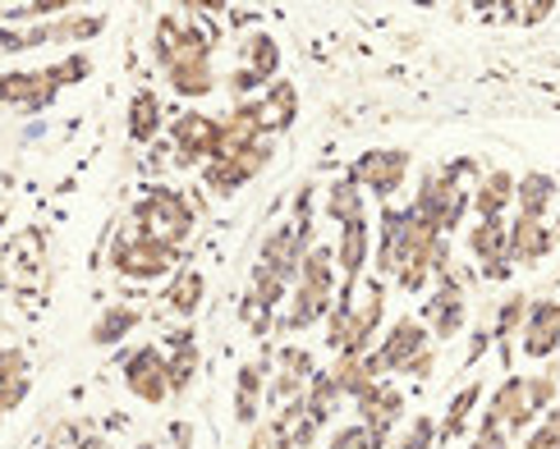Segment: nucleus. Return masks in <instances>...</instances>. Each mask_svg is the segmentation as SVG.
Wrapping results in <instances>:
<instances>
[{
  "label": "nucleus",
  "mask_w": 560,
  "mask_h": 449,
  "mask_svg": "<svg viewBox=\"0 0 560 449\" xmlns=\"http://www.w3.org/2000/svg\"><path fill=\"white\" fill-rule=\"evenodd\" d=\"M340 404H345V394L336 390L331 371H317L308 381V394H303V409H308V417L317 422V427H331V417L340 413Z\"/></svg>",
  "instance_id": "nucleus-33"
},
{
  "label": "nucleus",
  "mask_w": 560,
  "mask_h": 449,
  "mask_svg": "<svg viewBox=\"0 0 560 449\" xmlns=\"http://www.w3.org/2000/svg\"><path fill=\"white\" fill-rule=\"evenodd\" d=\"M560 202V184L547 170H524L515 188V206L524 221H547V211Z\"/></svg>",
  "instance_id": "nucleus-26"
},
{
  "label": "nucleus",
  "mask_w": 560,
  "mask_h": 449,
  "mask_svg": "<svg viewBox=\"0 0 560 449\" xmlns=\"http://www.w3.org/2000/svg\"><path fill=\"white\" fill-rule=\"evenodd\" d=\"M520 353L533 363L560 353V298H533L528 303V321L520 330Z\"/></svg>",
  "instance_id": "nucleus-17"
},
{
  "label": "nucleus",
  "mask_w": 560,
  "mask_h": 449,
  "mask_svg": "<svg viewBox=\"0 0 560 449\" xmlns=\"http://www.w3.org/2000/svg\"><path fill=\"white\" fill-rule=\"evenodd\" d=\"M171 143H175V161L179 165H202L221 156V120L202 110H184L179 120L171 125Z\"/></svg>",
  "instance_id": "nucleus-14"
},
{
  "label": "nucleus",
  "mask_w": 560,
  "mask_h": 449,
  "mask_svg": "<svg viewBox=\"0 0 560 449\" xmlns=\"http://www.w3.org/2000/svg\"><path fill=\"white\" fill-rule=\"evenodd\" d=\"M528 404H533V413H551L556 404H560V386H556V376L551 371H538V376H528Z\"/></svg>",
  "instance_id": "nucleus-41"
},
{
  "label": "nucleus",
  "mask_w": 560,
  "mask_h": 449,
  "mask_svg": "<svg viewBox=\"0 0 560 449\" xmlns=\"http://www.w3.org/2000/svg\"><path fill=\"white\" fill-rule=\"evenodd\" d=\"M556 244H560L556 225L524 221V216L510 221V267H538V262H547V257L556 252Z\"/></svg>",
  "instance_id": "nucleus-20"
},
{
  "label": "nucleus",
  "mask_w": 560,
  "mask_h": 449,
  "mask_svg": "<svg viewBox=\"0 0 560 449\" xmlns=\"http://www.w3.org/2000/svg\"><path fill=\"white\" fill-rule=\"evenodd\" d=\"M520 449H560V404L533 422V432L520 440Z\"/></svg>",
  "instance_id": "nucleus-39"
},
{
  "label": "nucleus",
  "mask_w": 560,
  "mask_h": 449,
  "mask_svg": "<svg viewBox=\"0 0 560 449\" xmlns=\"http://www.w3.org/2000/svg\"><path fill=\"white\" fill-rule=\"evenodd\" d=\"M409 170H413V156L405 147H368L354 165H349V175H354L363 184V193L377 198V202H390L400 193Z\"/></svg>",
  "instance_id": "nucleus-11"
},
{
  "label": "nucleus",
  "mask_w": 560,
  "mask_h": 449,
  "mask_svg": "<svg viewBox=\"0 0 560 449\" xmlns=\"http://www.w3.org/2000/svg\"><path fill=\"white\" fill-rule=\"evenodd\" d=\"M528 294L524 290H515V294H505L501 303H497V312H492V340L501 344V353H505V363H510V353H515V344H520V330H524V321H528Z\"/></svg>",
  "instance_id": "nucleus-28"
},
{
  "label": "nucleus",
  "mask_w": 560,
  "mask_h": 449,
  "mask_svg": "<svg viewBox=\"0 0 560 449\" xmlns=\"http://www.w3.org/2000/svg\"><path fill=\"white\" fill-rule=\"evenodd\" d=\"M161 120H166V110H161V97H156V87H138L133 97H129V115H125V125H129V138H133L138 147L156 143V133L166 129Z\"/></svg>",
  "instance_id": "nucleus-27"
},
{
  "label": "nucleus",
  "mask_w": 560,
  "mask_h": 449,
  "mask_svg": "<svg viewBox=\"0 0 560 449\" xmlns=\"http://www.w3.org/2000/svg\"><path fill=\"white\" fill-rule=\"evenodd\" d=\"M212 46H217V28L202 23V10H171L156 19V33H152V56L166 74L171 64L184 60H212Z\"/></svg>",
  "instance_id": "nucleus-6"
},
{
  "label": "nucleus",
  "mask_w": 560,
  "mask_h": 449,
  "mask_svg": "<svg viewBox=\"0 0 560 449\" xmlns=\"http://www.w3.org/2000/svg\"><path fill=\"white\" fill-rule=\"evenodd\" d=\"M138 326H143V312H138L133 303H110L97 312V321H92L88 344L92 348H115V344H125Z\"/></svg>",
  "instance_id": "nucleus-25"
},
{
  "label": "nucleus",
  "mask_w": 560,
  "mask_h": 449,
  "mask_svg": "<svg viewBox=\"0 0 560 449\" xmlns=\"http://www.w3.org/2000/svg\"><path fill=\"white\" fill-rule=\"evenodd\" d=\"M515 188H520V175L487 170L474 188V216L478 221H505V206H515Z\"/></svg>",
  "instance_id": "nucleus-24"
},
{
  "label": "nucleus",
  "mask_w": 560,
  "mask_h": 449,
  "mask_svg": "<svg viewBox=\"0 0 560 449\" xmlns=\"http://www.w3.org/2000/svg\"><path fill=\"white\" fill-rule=\"evenodd\" d=\"M166 363H171V394L184 399L198 381V367H202V353H198V335L194 326H179L166 335Z\"/></svg>",
  "instance_id": "nucleus-21"
},
{
  "label": "nucleus",
  "mask_w": 560,
  "mask_h": 449,
  "mask_svg": "<svg viewBox=\"0 0 560 449\" xmlns=\"http://www.w3.org/2000/svg\"><path fill=\"white\" fill-rule=\"evenodd\" d=\"M276 371L294 376V381H313V376H317V363H313V353H308V348L280 344V348H276Z\"/></svg>",
  "instance_id": "nucleus-38"
},
{
  "label": "nucleus",
  "mask_w": 560,
  "mask_h": 449,
  "mask_svg": "<svg viewBox=\"0 0 560 449\" xmlns=\"http://www.w3.org/2000/svg\"><path fill=\"white\" fill-rule=\"evenodd\" d=\"M322 449H382V445L372 440V432L363 427V422H340V427L326 436Z\"/></svg>",
  "instance_id": "nucleus-40"
},
{
  "label": "nucleus",
  "mask_w": 560,
  "mask_h": 449,
  "mask_svg": "<svg viewBox=\"0 0 560 449\" xmlns=\"http://www.w3.org/2000/svg\"><path fill=\"white\" fill-rule=\"evenodd\" d=\"M428 348H436L432 330L423 326V317H413V312H409V317H400V321H390V326H386V335L377 340V348L368 353V367L377 371L382 381H386V376H405L418 358H423Z\"/></svg>",
  "instance_id": "nucleus-8"
},
{
  "label": "nucleus",
  "mask_w": 560,
  "mask_h": 449,
  "mask_svg": "<svg viewBox=\"0 0 560 449\" xmlns=\"http://www.w3.org/2000/svg\"><path fill=\"white\" fill-rule=\"evenodd\" d=\"M336 285H340V271H336V248L331 244H313L308 257H303V271L290 290V303L280 312L276 330L280 335H299V330H313L317 321L331 317L336 307Z\"/></svg>",
  "instance_id": "nucleus-2"
},
{
  "label": "nucleus",
  "mask_w": 560,
  "mask_h": 449,
  "mask_svg": "<svg viewBox=\"0 0 560 449\" xmlns=\"http://www.w3.org/2000/svg\"><path fill=\"white\" fill-rule=\"evenodd\" d=\"M262 110H267L271 133H285V129L294 125V115H299V92H294V83H285V79L267 83V87H262Z\"/></svg>",
  "instance_id": "nucleus-34"
},
{
  "label": "nucleus",
  "mask_w": 560,
  "mask_h": 449,
  "mask_svg": "<svg viewBox=\"0 0 560 449\" xmlns=\"http://www.w3.org/2000/svg\"><path fill=\"white\" fill-rule=\"evenodd\" d=\"M423 326L432 330L436 344H451L464 326H469V294H464L459 280H446V285H436L428 298H423Z\"/></svg>",
  "instance_id": "nucleus-15"
},
{
  "label": "nucleus",
  "mask_w": 560,
  "mask_h": 449,
  "mask_svg": "<svg viewBox=\"0 0 560 449\" xmlns=\"http://www.w3.org/2000/svg\"><path fill=\"white\" fill-rule=\"evenodd\" d=\"M120 376H125V390L138 399V404H171V363H166V348H156V344H138L125 353V363H120Z\"/></svg>",
  "instance_id": "nucleus-9"
},
{
  "label": "nucleus",
  "mask_w": 560,
  "mask_h": 449,
  "mask_svg": "<svg viewBox=\"0 0 560 449\" xmlns=\"http://www.w3.org/2000/svg\"><path fill=\"white\" fill-rule=\"evenodd\" d=\"M271 165V143H253V147H240V152H221L217 161L202 165V188L212 198H235L244 184H253L262 170Z\"/></svg>",
  "instance_id": "nucleus-10"
},
{
  "label": "nucleus",
  "mask_w": 560,
  "mask_h": 449,
  "mask_svg": "<svg viewBox=\"0 0 560 449\" xmlns=\"http://www.w3.org/2000/svg\"><path fill=\"white\" fill-rule=\"evenodd\" d=\"M166 87L175 92V97H189V102L212 97V92H217V69H212V60L171 64V69H166Z\"/></svg>",
  "instance_id": "nucleus-30"
},
{
  "label": "nucleus",
  "mask_w": 560,
  "mask_h": 449,
  "mask_svg": "<svg viewBox=\"0 0 560 449\" xmlns=\"http://www.w3.org/2000/svg\"><path fill=\"white\" fill-rule=\"evenodd\" d=\"M372 244H377V234H372V221H354V225H340L336 234V271H340V285H359L372 267Z\"/></svg>",
  "instance_id": "nucleus-19"
},
{
  "label": "nucleus",
  "mask_w": 560,
  "mask_h": 449,
  "mask_svg": "<svg viewBox=\"0 0 560 449\" xmlns=\"http://www.w3.org/2000/svg\"><path fill=\"white\" fill-rule=\"evenodd\" d=\"M441 427L432 413H413V422H405L400 436H395V449H436Z\"/></svg>",
  "instance_id": "nucleus-36"
},
{
  "label": "nucleus",
  "mask_w": 560,
  "mask_h": 449,
  "mask_svg": "<svg viewBox=\"0 0 560 449\" xmlns=\"http://www.w3.org/2000/svg\"><path fill=\"white\" fill-rule=\"evenodd\" d=\"M92 74V56L88 51H65L46 69H5L0 74V106H14L23 115L46 110L65 87H74Z\"/></svg>",
  "instance_id": "nucleus-3"
},
{
  "label": "nucleus",
  "mask_w": 560,
  "mask_h": 449,
  "mask_svg": "<svg viewBox=\"0 0 560 449\" xmlns=\"http://www.w3.org/2000/svg\"><path fill=\"white\" fill-rule=\"evenodd\" d=\"M179 262H184V252L152 239V234L125 229L110 239V271L120 280H161V275H175Z\"/></svg>",
  "instance_id": "nucleus-7"
},
{
  "label": "nucleus",
  "mask_w": 560,
  "mask_h": 449,
  "mask_svg": "<svg viewBox=\"0 0 560 449\" xmlns=\"http://www.w3.org/2000/svg\"><path fill=\"white\" fill-rule=\"evenodd\" d=\"M386 321V280L363 275L359 285H340V298L326 317V353L331 358H363Z\"/></svg>",
  "instance_id": "nucleus-1"
},
{
  "label": "nucleus",
  "mask_w": 560,
  "mask_h": 449,
  "mask_svg": "<svg viewBox=\"0 0 560 449\" xmlns=\"http://www.w3.org/2000/svg\"><path fill=\"white\" fill-rule=\"evenodd\" d=\"M294 427L285 417H267V422H258V427L248 432V449H294V436H290Z\"/></svg>",
  "instance_id": "nucleus-37"
},
{
  "label": "nucleus",
  "mask_w": 560,
  "mask_h": 449,
  "mask_svg": "<svg viewBox=\"0 0 560 449\" xmlns=\"http://www.w3.org/2000/svg\"><path fill=\"white\" fill-rule=\"evenodd\" d=\"M482 422L505 432L510 440H524L533 432V422H538V413L528 404V376H505V381L492 390V399H487Z\"/></svg>",
  "instance_id": "nucleus-12"
},
{
  "label": "nucleus",
  "mask_w": 560,
  "mask_h": 449,
  "mask_svg": "<svg viewBox=\"0 0 560 449\" xmlns=\"http://www.w3.org/2000/svg\"><path fill=\"white\" fill-rule=\"evenodd\" d=\"M322 211H326V221H331L336 229H340V225H354V221H368V193H363V184L345 170L340 179L326 184Z\"/></svg>",
  "instance_id": "nucleus-23"
},
{
  "label": "nucleus",
  "mask_w": 560,
  "mask_h": 449,
  "mask_svg": "<svg viewBox=\"0 0 560 449\" xmlns=\"http://www.w3.org/2000/svg\"><path fill=\"white\" fill-rule=\"evenodd\" d=\"M482 381H464L451 399H446V413L436 417V427H441V440H455V436H464L469 432V417H474V409L482 404Z\"/></svg>",
  "instance_id": "nucleus-31"
},
{
  "label": "nucleus",
  "mask_w": 560,
  "mask_h": 449,
  "mask_svg": "<svg viewBox=\"0 0 560 449\" xmlns=\"http://www.w3.org/2000/svg\"><path fill=\"white\" fill-rule=\"evenodd\" d=\"M331 381H336V390H340L345 399H363L372 386L382 381V376L368 367V353H363V358H336V367H331Z\"/></svg>",
  "instance_id": "nucleus-35"
},
{
  "label": "nucleus",
  "mask_w": 560,
  "mask_h": 449,
  "mask_svg": "<svg viewBox=\"0 0 560 449\" xmlns=\"http://www.w3.org/2000/svg\"><path fill=\"white\" fill-rule=\"evenodd\" d=\"M194 225H198V211L189 202V193H179V188H152L133 202V229L138 234H152V239L171 244L184 252V244L194 239Z\"/></svg>",
  "instance_id": "nucleus-5"
},
{
  "label": "nucleus",
  "mask_w": 560,
  "mask_h": 449,
  "mask_svg": "<svg viewBox=\"0 0 560 449\" xmlns=\"http://www.w3.org/2000/svg\"><path fill=\"white\" fill-rule=\"evenodd\" d=\"M194 436H198V432H194L189 417H175V422H171V449H194Z\"/></svg>",
  "instance_id": "nucleus-43"
},
{
  "label": "nucleus",
  "mask_w": 560,
  "mask_h": 449,
  "mask_svg": "<svg viewBox=\"0 0 560 449\" xmlns=\"http://www.w3.org/2000/svg\"><path fill=\"white\" fill-rule=\"evenodd\" d=\"M354 413L359 422L372 432V440H377L382 449L390 445V436L405 427V417H409V399L400 386H390V381H377L363 399H354Z\"/></svg>",
  "instance_id": "nucleus-13"
},
{
  "label": "nucleus",
  "mask_w": 560,
  "mask_h": 449,
  "mask_svg": "<svg viewBox=\"0 0 560 449\" xmlns=\"http://www.w3.org/2000/svg\"><path fill=\"white\" fill-rule=\"evenodd\" d=\"M202 298H207V275H202V271H194V267H179V271L171 275L166 294H161V303H166L171 312H175V317H184V321H189V317L198 312Z\"/></svg>",
  "instance_id": "nucleus-29"
},
{
  "label": "nucleus",
  "mask_w": 560,
  "mask_h": 449,
  "mask_svg": "<svg viewBox=\"0 0 560 449\" xmlns=\"http://www.w3.org/2000/svg\"><path fill=\"white\" fill-rule=\"evenodd\" d=\"M505 10H510L515 23H542L556 10V0H533V5H505Z\"/></svg>",
  "instance_id": "nucleus-42"
},
{
  "label": "nucleus",
  "mask_w": 560,
  "mask_h": 449,
  "mask_svg": "<svg viewBox=\"0 0 560 449\" xmlns=\"http://www.w3.org/2000/svg\"><path fill=\"white\" fill-rule=\"evenodd\" d=\"M267 367H271V358L262 353V358L244 363L240 376H235V399H230V413H235V422H240V427H248V432L258 427L262 413H267Z\"/></svg>",
  "instance_id": "nucleus-18"
},
{
  "label": "nucleus",
  "mask_w": 560,
  "mask_h": 449,
  "mask_svg": "<svg viewBox=\"0 0 560 449\" xmlns=\"http://www.w3.org/2000/svg\"><path fill=\"white\" fill-rule=\"evenodd\" d=\"M28 390H33L28 353L19 344H0V427H5V417L28 399Z\"/></svg>",
  "instance_id": "nucleus-22"
},
{
  "label": "nucleus",
  "mask_w": 560,
  "mask_h": 449,
  "mask_svg": "<svg viewBox=\"0 0 560 449\" xmlns=\"http://www.w3.org/2000/svg\"><path fill=\"white\" fill-rule=\"evenodd\" d=\"M469 252L478 257L482 267V280H510L515 275V267H510V221H474L469 229Z\"/></svg>",
  "instance_id": "nucleus-16"
},
{
  "label": "nucleus",
  "mask_w": 560,
  "mask_h": 449,
  "mask_svg": "<svg viewBox=\"0 0 560 449\" xmlns=\"http://www.w3.org/2000/svg\"><path fill=\"white\" fill-rule=\"evenodd\" d=\"M240 69H248L253 79H262V83H276V69H280V46L271 33H248L240 42Z\"/></svg>",
  "instance_id": "nucleus-32"
},
{
  "label": "nucleus",
  "mask_w": 560,
  "mask_h": 449,
  "mask_svg": "<svg viewBox=\"0 0 560 449\" xmlns=\"http://www.w3.org/2000/svg\"><path fill=\"white\" fill-rule=\"evenodd\" d=\"M478 175V165L464 156L455 165H436V170H423V179H418V193H413V211L423 216L441 239H451V234L459 229L464 221V211L474 206V193L464 188V179H474Z\"/></svg>",
  "instance_id": "nucleus-4"
}]
</instances>
